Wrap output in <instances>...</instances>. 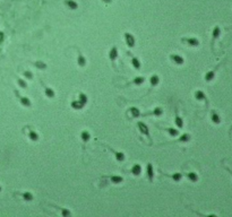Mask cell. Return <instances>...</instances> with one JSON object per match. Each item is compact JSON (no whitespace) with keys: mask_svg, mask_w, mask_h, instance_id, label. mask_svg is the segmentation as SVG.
<instances>
[{"mask_svg":"<svg viewBox=\"0 0 232 217\" xmlns=\"http://www.w3.org/2000/svg\"><path fill=\"white\" fill-rule=\"evenodd\" d=\"M212 120H213V122H214V123H216V124L221 122L220 116H218V114L216 112H213V113H212Z\"/></svg>","mask_w":232,"mask_h":217,"instance_id":"1","label":"cell"},{"mask_svg":"<svg viewBox=\"0 0 232 217\" xmlns=\"http://www.w3.org/2000/svg\"><path fill=\"white\" fill-rule=\"evenodd\" d=\"M231 173H232V172H231Z\"/></svg>","mask_w":232,"mask_h":217,"instance_id":"2","label":"cell"}]
</instances>
